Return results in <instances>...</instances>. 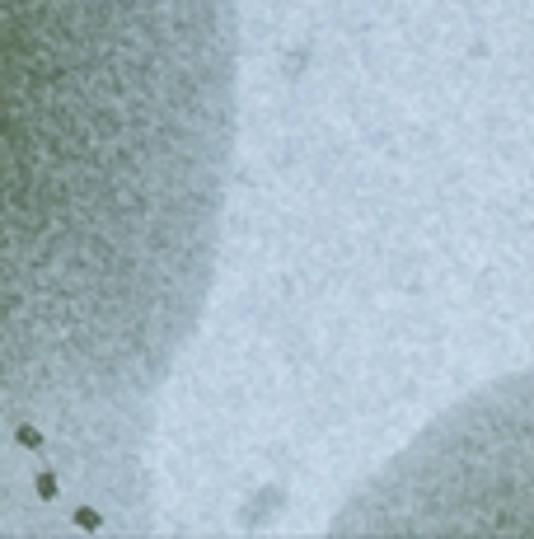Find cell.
Instances as JSON below:
<instances>
[{"mask_svg":"<svg viewBox=\"0 0 534 539\" xmlns=\"http://www.w3.org/2000/svg\"><path fill=\"white\" fill-rule=\"evenodd\" d=\"M230 146V0H0V535L141 525Z\"/></svg>","mask_w":534,"mask_h":539,"instance_id":"obj_1","label":"cell"},{"mask_svg":"<svg viewBox=\"0 0 534 539\" xmlns=\"http://www.w3.org/2000/svg\"><path fill=\"white\" fill-rule=\"evenodd\" d=\"M347 535H534V371L459 404L342 506Z\"/></svg>","mask_w":534,"mask_h":539,"instance_id":"obj_2","label":"cell"}]
</instances>
